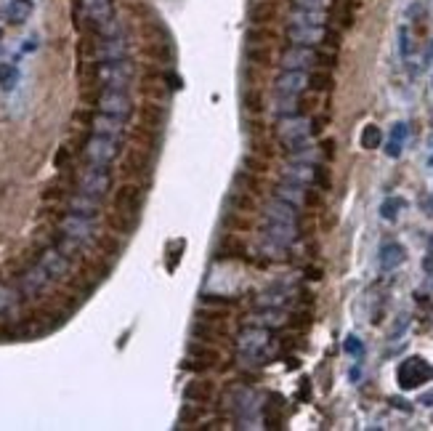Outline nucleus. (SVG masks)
Segmentation results:
<instances>
[{
  "label": "nucleus",
  "instance_id": "nucleus-33",
  "mask_svg": "<svg viewBox=\"0 0 433 431\" xmlns=\"http://www.w3.org/2000/svg\"><path fill=\"white\" fill-rule=\"evenodd\" d=\"M56 248H59L67 259H80L82 253H85V245H82L80 240H75V237H70V234H59V240H56Z\"/></svg>",
  "mask_w": 433,
  "mask_h": 431
},
{
  "label": "nucleus",
  "instance_id": "nucleus-27",
  "mask_svg": "<svg viewBox=\"0 0 433 431\" xmlns=\"http://www.w3.org/2000/svg\"><path fill=\"white\" fill-rule=\"evenodd\" d=\"M32 11H35V0H6V19L11 24L30 21Z\"/></svg>",
  "mask_w": 433,
  "mask_h": 431
},
{
  "label": "nucleus",
  "instance_id": "nucleus-17",
  "mask_svg": "<svg viewBox=\"0 0 433 431\" xmlns=\"http://www.w3.org/2000/svg\"><path fill=\"white\" fill-rule=\"evenodd\" d=\"M215 259H218V261H223V259L247 261V259H250V251H247V245H245L240 237H234V234H226V237H221L218 248H215Z\"/></svg>",
  "mask_w": 433,
  "mask_h": 431
},
{
  "label": "nucleus",
  "instance_id": "nucleus-6",
  "mask_svg": "<svg viewBox=\"0 0 433 431\" xmlns=\"http://www.w3.org/2000/svg\"><path fill=\"white\" fill-rule=\"evenodd\" d=\"M396 378H399L402 389H417L425 381H433V368L425 360H420V357H410V360H404L399 365Z\"/></svg>",
  "mask_w": 433,
  "mask_h": 431
},
{
  "label": "nucleus",
  "instance_id": "nucleus-3",
  "mask_svg": "<svg viewBox=\"0 0 433 431\" xmlns=\"http://www.w3.org/2000/svg\"><path fill=\"white\" fill-rule=\"evenodd\" d=\"M131 81H133V64H131V59L101 61V64H99V83L104 85V88L128 90Z\"/></svg>",
  "mask_w": 433,
  "mask_h": 431
},
{
  "label": "nucleus",
  "instance_id": "nucleus-46",
  "mask_svg": "<svg viewBox=\"0 0 433 431\" xmlns=\"http://www.w3.org/2000/svg\"><path fill=\"white\" fill-rule=\"evenodd\" d=\"M314 187H319V189H330V171L324 168L322 162H316V168H314Z\"/></svg>",
  "mask_w": 433,
  "mask_h": 431
},
{
  "label": "nucleus",
  "instance_id": "nucleus-39",
  "mask_svg": "<svg viewBox=\"0 0 433 431\" xmlns=\"http://www.w3.org/2000/svg\"><path fill=\"white\" fill-rule=\"evenodd\" d=\"M309 88L330 90L333 88V75H330V72H309Z\"/></svg>",
  "mask_w": 433,
  "mask_h": 431
},
{
  "label": "nucleus",
  "instance_id": "nucleus-49",
  "mask_svg": "<svg viewBox=\"0 0 433 431\" xmlns=\"http://www.w3.org/2000/svg\"><path fill=\"white\" fill-rule=\"evenodd\" d=\"M407 328H410V317H407V314H402V317H399V322L393 325V331H391V341H396V338H399V336H402V333L407 331Z\"/></svg>",
  "mask_w": 433,
  "mask_h": 431
},
{
  "label": "nucleus",
  "instance_id": "nucleus-37",
  "mask_svg": "<svg viewBox=\"0 0 433 431\" xmlns=\"http://www.w3.org/2000/svg\"><path fill=\"white\" fill-rule=\"evenodd\" d=\"M399 53H402L404 61H412V56H415V43H412V35H410V27H407V24L399 27Z\"/></svg>",
  "mask_w": 433,
  "mask_h": 431
},
{
  "label": "nucleus",
  "instance_id": "nucleus-14",
  "mask_svg": "<svg viewBox=\"0 0 433 431\" xmlns=\"http://www.w3.org/2000/svg\"><path fill=\"white\" fill-rule=\"evenodd\" d=\"M38 264H41L43 269L48 271L50 280H64V277H67V274L72 271V259H67V256H64V253H61L56 245L46 248V251L41 253Z\"/></svg>",
  "mask_w": 433,
  "mask_h": 431
},
{
  "label": "nucleus",
  "instance_id": "nucleus-25",
  "mask_svg": "<svg viewBox=\"0 0 433 431\" xmlns=\"http://www.w3.org/2000/svg\"><path fill=\"white\" fill-rule=\"evenodd\" d=\"M70 211L80 213V216H88V219H96L101 211V200L99 197H91L85 192H75L70 197Z\"/></svg>",
  "mask_w": 433,
  "mask_h": 431
},
{
  "label": "nucleus",
  "instance_id": "nucleus-11",
  "mask_svg": "<svg viewBox=\"0 0 433 431\" xmlns=\"http://www.w3.org/2000/svg\"><path fill=\"white\" fill-rule=\"evenodd\" d=\"M282 70H311L314 64H316V48L314 46H295L290 43L287 48L282 51Z\"/></svg>",
  "mask_w": 433,
  "mask_h": 431
},
{
  "label": "nucleus",
  "instance_id": "nucleus-5",
  "mask_svg": "<svg viewBox=\"0 0 433 431\" xmlns=\"http://www.w3.org/2000/svg\"><path fill=\"white\" fill-rule=\"evenodd\" d=\"M258 237H261V242H266V245H277V248H287V251H290L292 242L298 240V227L282 224V221L263 219L261 227H258Z\"/></svg>",
  "mask_w": 433,
  "mask_h": 431
},
{
  "label": "nucleus",
  "instance_id": "nucleus-24",
  "mask_svg": "<svg viewBox=\"0 0 433 431\" xmlns=\"http://www.w3.org/2000/svg\"><path fill=\"white\" fill-rule=\"evenodd\" d=\"M269 343V331L261 325H250L237 336V349H263Z\"/></svg>",
  "mask_w": 433,
  "mask_h": 431
},
{
  "label": "nucleus",
  "instance_id": "nucleus-8",
  "mask_svg": "<svg viewBox=\"0 0 433 431\" xmlns=\"http://www.w3.org/2000/svg\"><path fill=\"white\" fill-rule=\"evenodd\" d=\"M59 232L61 234H70L75 240H80L85 248L93 245L96 240V219H88V216H80V213H67L64 219L59 221Z\"/></svg>",
  "mask_w": 433,
  "mask_h": 431
},
{
  "label": "nucleus",
  "instance_id": "nucleus-43",
  "mask_svg": "<svg viewBox=\"0 0 433 431\" xmlns=\"http://www.w3.org/2000/svg\"><path fill=\"white\" fill-rule=\"evenodd\" d=\"M287 325L295 328V331H306V328H311V314L303 309V311H292L287 314Z\"/></svg>",
  "mask_w": 433,
  "mask_h": 431
},
{
  "label": "nucleus",
  "instance_id": "nucleus-40",
  "mask_svg": "<svg viewBox=\"0 0 433 431\" xmlns=\"http://www.w3.org/2000/svg\"><path fill=\"white\" fill-rule=\"evenodd\" d=\"M245 112H247V115H261L263 93H258V90H247V93H245Z\"/></svg>",
  "mask_w": 433,
  "mask_h": 431
},
{
  "label": "nucleus",
  "instance_id": "nucleus-53",
  "mask_svg": "<svg viewBox=\"0 0 433 431\" xmlns=\"http://www.w3.org/2000/svg\"><path fill=\"white\" fill-rule=\"evenodd\" d=\"M35 48H38V35H30V38L24 41V46H21V51H24V53H32Z\"/></svg>",
  "mask_w": 433,
  "mask_h": 431
},
{
  "label": "nucleus",
  "instance_id": "nucleus-12",
  "mask_svg": "<svg viewBox=\"0 0 433 431\" xmlns=\"http://www.w3.org/2000/svg\"><path fill=\"white\" fill-rule=\"evenodd\" d=\"M324 38H327V30L322 24H295V21H287V41L295 43V46H322Z\"/></svg>",
  "mask_w": 433,
  "mask_h": 431
},
{
  "label": "nucleus",
  "instance_id": "nucleus-52",
  "mask_svg": "<svg viewBox=\"0 0 433 431\" xmlns=\"http://www.w3.org/2000/svg\"><path fill=\"white\" fill-rule=\"evenodd\" d=\"M322 157H324V160H333V157H335V141L333 139L322 141Z\"/></svg>",
  "mask_w": 433,
  "mask_h": 431
},
{
  "label": "nucleus",
  "instance_id": "nucleus-18",
  "mask_svg": "<svg viewBox=\"0 0 433 431\" xmlns=\"http://www.w3.org/2000/svg\"><path fill=\"white\" fill-rule=\"evenodd\" d=\"M93 133H99V136H109V139L122 141V136H125V120H120V118H112V115H104V112H99V115L93 118Z\"/></svg>",
  "mask_w": 433,
  "mask_h": 431
},
{
  "label": "nucleus",
  "instance_id": "nucleus-54",
  "mask_svg": "<svg viewBox=\"0 0 433 431\" xmlns=\"http://www.w3.org/2000/svg\"><path fill=\"white\" fill-rule=\"evenodd\" d=\"M306 274H309V280H319V277H322L319 269H306Z\"/></svg>",
  "mask_w": 433,
  "mask_h": 431
},
{
  "label": "nucleus",
  "instance_id": "nucleus-10",
  "mask_svg": "<svg viewBox=\"0 0 433 431\" xmlns=\"http://www.w3.org/2000/svg\"><path fill=\"white\" fill-rule=\"evenodd\" d=\"M309 90V72L306 70H282L274 81L277 96H301Z\"/></svg>",
  "mask_w": 433,
  "mask_h": 431
},
{
  "label": "nucleus",
  "instance_id": "nucleus-13",
  "mask_svg": "<svg viewBox=\"0 0 433 431\" xmlns=\"http://www.w3.org/2000/svg\"><path fill=\"white\" fill-rule=\"evenodd\" d=\"M263 219H272V221H282V224H292V227H298L301 224V208H295L290 202L279 200V197H269V200L263 202Z\"/></svg>",
  "mask_w": 433,
  "mask_h": 431
},
{
  "label": "nucleus",
  "instance_id": "nucleus-36",
  "mask_svg": "<svg viewBox=\"0 0 433 431\" xmlns=\"http://www.w3.org/2000/svg\"><path fill=\"white\" fill-rule=\"evenodd\" d=\"M359 144H362V150H378L383 144V130L378 128V125H367V128H362Z\"/></svg>",
  "mask_w": 433,
  "mask_h": 431
},
{
  "label": "nucleus",
  "instance_id": "nucleus-32",
  "mask_svg": "<svg viewBox=\"0 0 433 431\" xmlns=\"http://www.w3.org/2000/svg\"><path fill=\"white\" fill-rule=\"evenodd\" d=\"M274 19V6L272 0H255L250 6V21L252 24H272Z\"/></svg>",
  "mask_w": 433,
  "mask_h": 431
},
{
  "label": "nucleus",
  "instance_id": "nucleus-19",
  "mask_svg": "<svg viewBox=\"0 0 433 431\" xmlns=\"http://www.w3.org/2000/svg\"><path fill=\"white\" fill-rule=\"evenodd\" d=\"M215 397V383L208 378H197L183 389V400L192 402V405H208Z\"/></svg>",
  "mask_w": 433,
  "mask_h": 431
},
{
  "label": "nucleus",
  "instance_id": "nucleus-51",
  "mask_svg": "<svg viewBox=\"0 0 433 431\" xmlns=\"http://www.w3.org/2000/svg\"><path fill=\"white\" fill-rule=\"evenodd\" d=\"M402 150H404V144H399V141L388 139V144H385V155H388V157H393V160L402 155Z\"/></svg>",
  "mask_w": 433,
  "mask_h": 431
},
{
  "label": "nucleus",
  "instance_id": "nucleus-22",
  "mask_svg": "<svg viewBox=\"0 0 433 431\" xmlns=\"http://www.w3.org/2000/svg\"><path fill=\"white\" fill-rule=\"evenodd\" d=\"M287 322V314L279 306H261V309L252 314V325H261L266 331H277Z\"/></svg>",
  "mask_w": 433,
  "mask_h": 431
},
{
  "label": "nucleus",
  "instance_id": "nucleus-35",
  "mask_svg": "<svg viewBox=\"0 0 433 431\" xmlns=\"http://www.w3.org/2000/svg\"><path fill=\"white\" fill-rule=\"evenodd\" d=\"M242 168L258 173V176H266V173L272 171V162L266 160V157H261V155H255V152H247V155L242 157Z\"/></svg>",
  "mask_w": 433,
  "mask_h": 431
},
{
  "label": "nucleus",
  "instance_id": "nucleus-21",
  "mask_svg": "<svg viewBox=\"0 0 433 431\" xmlns=\"http://www.w3.org/2000/svg\"><path fill=\"white\" fill-rule=\"evenodd\" d=\"M314 168L316 165H309V162H287L279 176L284 181H292V184H306V187H314Z\"/></svg>",
  "mask_w": 433,
  "mask_h": 431
},
{
  "label": "nucleus",
  "instance_id": "nucleus-30",
  "mask_svg": "<svg viewBox=\"0 0 433 431\" xmlns=\"http://www.w3.org/2000/svg\"><path fill=\"white\" fill-rule=\"evenodd\" d=\"M19 85V67L14 61H0V90H11Z\"/></svg>",
  "mask_w": 433,
  "mask_h": 431
},
{
  "label": "nucleus",
  "instance_id": "nucleus-16",
  "mask_svg": "<svg viewBox=\"0 0 433 431\" xmlns=\"http://www.w3.org/2000/svg\"><path fill=\"white\" fill-rule=\"evenodd\" d=\"M404 261H407L404 245H399V242H383V245H380V256H378L380 271H385V274H388V271H396Z\"/></svg>",
  "mask_w": 433,
  "mask_h": 431
},
{
  "label": "nucleus",
  "instance_id": "nucleus-2",
  "mask_svg": "<svg viewBox=\"0 0 433 431\" xmlns=\"http://www.w3.org/2000/svg\"><path fill=\"white\" fill-rule=\"evenodd\" d=\"M274 197H279V200L290 202L295 208H316L319 202H322V194L314 189V187H306V184H292V181H284L279 179L274 184L272 189Z\"/></svg>",
  "mask_w": 433,
  "mask_h": 431
},
{
  "label": "nucleus",
  "instance_id": "nucleus-38",
  "mask_svg": "<svg viewBox=\"0 0 433 431\" xmlns=\"http://www.w3.org/2000/svg\"><path fill=\"white\" fill-rule=\"evenodd\" d=\"M245 56H247V61H252V64H269V61H272L269 46H258V43H252L250 48L245 51Z\"/></svg>",
  "mask_w": 433,
  "mask_h": 431
},
{
  "label": "nucleus",
  "instance_id": "nucleus-20",
  "mask_svg": "<svg viewBox=\"0 0 433 431\" xmlns=\"http://www.w3.org/2000/svg\"><path fill=\"white\" fill-rule=\"evenodd\" d=\"M192 336L200 338V341L208 343H218L229 336V325H215V322H205V320H194Z\"/></svg>",
  "mask_w": 433,
  "mask_h": 431
},
{
  "label": "nucleus",
  "instance_id": "nucleus-4",
  "mask_svg": "<svg viewBox=\"0 0 433 431\" xmlns=\"http://www.w3.org/2000/svg\"><path fill=\"white\" fill-rule=\"evenodd\" d=\"M274 136L282 147H290L295 141H303L311 136V118L306 115H290V118H279Z\"/></svg>",
  "mask_w": 433,
  "mask_h": 431
},
{
  "label": "nucleus",
  "instance_id": "nucleus-1",
  "mask_svg": "<svg viewBox=\"0 0 433 431\" xmlns=\"http://www.w3.org/2000/svg\"><path fill=\"white\" fill-rule=\"evenodd\" d=\"M112 187V165H99V162H85V168L77 173V192H85L91 197L104 200Z\"/></svg>",
  "mask_w": 433,
  "mask_h": 431
},
{
  "label": "nucleus",
  "instance_id": "nucleus-28",
  "mask_svg": "<svg viewBox=\"0 0 433 431\" xmlns=\"http://www.w3.org/2000/svg\"><path fill=\"white\" fill-rule=\"evenodd\" d=\"M232 187L250 192V194H255V197H258V194L263 192V181H261V176H258V173H252V171H247V168H242V171L234 173V184H232Z\"/></svg>",
  "mask_w": 433,
  "mask_h": 431
},
{
  "label": "nucleus",
  "instance_id": "nucleus-7",
  "mask_svg": "<svg viewBox=\"0 0 433 431\" xmlns=\"http://www.w3.org/2000/svg\"><path fill=\"white\" fill-rule=\"evenodd\" d=\"M99 112H104V115H112V118H120V120H128V118L133 115V101H131V96H128V90L101 88Z\"/></svg>",
  "mask_w": 433,
  "mask_h": 431
},
{
  "label": "nucleus",
  "instance_id": "nucleus-29",
  "mask_svg": "<svg viewBox=\"0 0 433 431\" xmlns=\"http://www.w3.org/2000/svg\"><path fill=\"white\" fill-rule=\"evenodd\" d=\"M287 21L295 24H327V11H309V9H292Z\"/></svg>",
  "mask_w": 433,
  "mask_h": 431
},
{
  "label": "nucleus",
  "instance_id": "nucleus-45",
  "mask_svg": "<svg viewBox=\"0 0 433 431\" xmlns=\"http://www.w3.org/2000/svg\"><path fill=\"white\" fill-rule=\"evenodd\" d=\"M333 0H292V9H309V11H327Z\"/></svg>",
  "mask_w": 433,
  "mask_h": 431
},
{
  "label": "nucleus",
  "instance_id": "nucleus-42",
  "mask_svg": "<svg viewBox=\"0 0 433 431\" xmlns=\"http://www.w3.org/2000/svg\"><path fill=\"white\" fill-rule=\"evenodd\" d=\"M14 309H16V296H14V291H9L6 285H0V317L11 314Z\"/></svg>",
  "mask_w": 433,
  "mask_h": 431
},
{
  "label": "nucleus",
  "instance_id": "nucleus-9",
  "mask_svg": "<svg viewBox=\"0 0 433 431\" xmlns=\"http://www.w3.org/2000/svg\"><path fill=\"white\" fill-rule=\"evenodd\" d=\"M120 155V141L109 139V136H99L93 133L91 139L85 141V160L99 162V165H112Z\"/></svg>",
  "mask_w": 433,
  "mask_h": 431
},
{
  "label": "nucleus",
  "instance_id": "nucleus-48",
  "mask_svg": "<svg viewBox=\"0 0 433 431\" xmlns=\"http://www.w3.org/2000/svg\"><path fill=\"white\" fill-rule=\"evenodd\" d=\"M407 136H410V125H407V123H396V125L391 128V136H388V139L404 144V141H407Z\"/></svg>",
  "mask_w": 433,
  "mask_h": 431
},
{
  "label": "nucleus",
  "instance_id": "nucleus-31",
  "mask_svg": "<svg viewBox=\"0 0 433 431\" xmlns=\"http://www.w3.org/2000/svg\"><path fill=\"white\" fill-rule=\"evenodd\" d=\"M282 423H284L282 397H279V394H272V405L266 407V429H282Z\"/></svg>",
  "mask_w": 433,
  "mask_h": 431
},
{
  "label": "nucleus",
  "instance_id": "nucleus-47",
  "mask_svg": "<svg viewBox=\"0 0 433 431\" xmlns=\"http://www.w3.org/2000/svg\"><path fill=\"white\" fill-rule=\"evenodd\" d=\"M343 349L348 351L351 357H356V360H362V354H364V343L359 341L356 336H348V338H346V346H343Z\"/></svg>",
  "mask_w": 433,
  "mask_h": 431
},
{
  "label": "nucleus",
  "instance_id": "nucleus-15",
  "mask_svg": "<svg viewBox=\"0 0 433 431\" xmlns=\"http://www.w3.org/2000/svg\"><path fill=\"white\" fill-rule=\"evenodd\" d=\"M50 282L53 280L48 277V271L43 269L41 264H35V266H30V269L19 277V291L24 298H35V296H41V293L48 288Z\"/></svg>",
  "mask_w": 433,
  "mask_h": 431
},
{
  "label": "nucleus",
  "instance_id": "nucleus-23",
  "mask_svg": "<svg viewBox=\"0 0 433 431\" xmlns=\"http://www.w3.org/2000/svg\"><path fill=\"white\" fill-rule=\"evenodd\" d=\"M189 357H192V362H200L202 368H210L215 362H221V351L215 349V346H210L208 341L194 338V341L189 343Z\"/></svg>",
  "mask_w": 433,
  "mask_h": 431
},
{
  "label": "nucleus",
  "instance_id": "nucleus-56",
  "mask_svg": "<svg viewBox=\"0 0 433 431\" xmlns=\"http://www.w3.org/2000/svg\"><path fill=\"white\" fill-rule=\"evenodd\" d=\"M420 402H423V405H431V402H433V391H431V394H423V397H420Z\"/></svg>",
  "mask_w": 433,
  "mask_h": 431
},
{
  "label": "nucleus",
  "instance_id": "nucleus-44",
  "mask_svg": "<svg viewBox=\"0 0 433 431\" xmlns=\"http://www.w3.org/2000/svg\"><path fill=\"white\" fill-rule=\"evenodd\" d=\"M404 202L399 200V197H388V200L380 205V216H383L385 221H396V216H399V211H402Z\"/></svg>",
  "mask_w": 433,
  "mask_h": 431
},
{
  "label": "nucleus",
  "instance_id": "nucleus-26",
  "mask_svg": "<svg viewBox=\"0 0 433 431\" xmlns=\"http://www.w3.org/2000/svg\"><path fill=\"white\" fill-rule=\"evenodd\" d=\"M226 208H229V211H240V213H255L258 211V202H255V194L232 187L229 197H226Z\"/></svg>",
  "mask_w": 433,
  "mask_h": 431
},
{
  "label": "nucleus",
  "instance_id": "nucleus-55",
  "mask_svg": "<svg viewBox=\"0 0 433 431\" xmlns=\"http://www.w3.org/2000/svg\"><path fill=\"white\" fill-rule=\"evenodd\" d=\"M423 61H425V64H431V61H433V43H431V48L425 51V56H423Z\"/></svg>",
  "mask_w": 433,
  "mask_h": 431
},
{
  "label": "nucleus",
  "instance_id": "nucleus-57",
  "mask_svg": "<svg viewBox=\"0 0 433 431\" xmlns=\"http://www.w3.org/2000/svg\"><path fill=\"white\" fill-rule=\"evenodd\" d=\"M431 165H433V155H431Z\"/></svg>",
  "mask_w": 433,
  "mask_h": 431
},
{
  "label": "nucleus",
  "instance_id": "nucleus-50",
  "mask_svg": "<svg viewBox=\"0 0 433 431\" xmlns=\"http://www.w3.org/2000/svg\"><path fill=\"white\" fill-rule=\"evenodd\" d=\"M200 415H202V407H186V410L181 412V421L183 423H194Z\"/></svg>",
  "mask_w": 433,
  "mask_h": 431
},
{
  "label": "nucleus",
  "instance_id": "nucleus-34",
  "mask_svg": "<svg viewBox=\"0 0 433 431\" xmlns=\"http://www.w3.org/2000/svg\"><path fill=\"white\" fill-rule=\"evenodd\" d=\"M229 211V208H226ZM223 224H226V229L232 232H247L252 229V221H250V213H240V211H229L223 216Z\"/></svg>",
  "mask_w": 433,
  "mask_h": 431
},
{
  "label": "nucleus",
  "instance_id": "nucleus-41",
  "mask_svg": "<svg viewBox=\"0 0 433 431\" xmlns=\"http://www.w3.org/2000/svg\"><path fill=\"white\" fill-rule=\"evenodd\" d=\"M237 298H226V296H213V293H202V306H215V309H232Z\"/></svg>",
  "mask_w": 433,
  "mask_h": 431
}]
</instances>
